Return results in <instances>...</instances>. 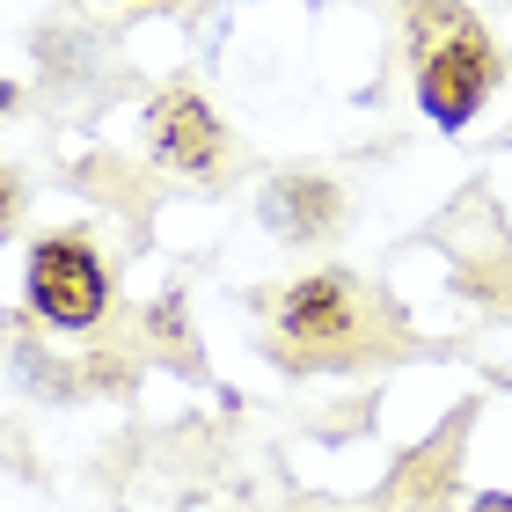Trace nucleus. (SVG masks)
<instances>
[{"label":"nucleus","mask_w":512,"mask_h":512,"mask_svg":"<svg viewBox=\"0 0 512 512\" xmlns=\"http://www.w3.org/2000/svg\"><path fill=\"white\" fill-rule=\"evenodd\" d=\"M491 81H498V44L461 8L425 15V30H417V110L454 132V125H469L483 110Z\"/></svg>","instance_id":"obj_1"},{"label":"nucleus","mask_w":512,"mask_h":512,"mask_svg":"<svg viewBox=\"0 0 512 512\" xmlns=\"http://www.w3.org/2000/svg\"><path fill=\"white\" fill-rule=\"evenodd\" d=\"M110 300V278H103V256L96 242L81 235H44L30 249V308L59 330H88Z\"/></svg>","instance_id":"obj_2"},{"label":"nucleus","mask_w":512,"mask_h":512,"mask_svg":"<svg viewBox=\"0 0 512 512\" xmlns=\"http://www.w3.org/2000/svg\"><path fill=\"white\" fill-rule=\"evenodd\" d=\"M147 147H154L161 169H176V176H213L220 154H227V132H220V118H213L205 96L169 88V96L147 110Z\"/></svg>","instance_id":"obj_3"},{"label":"nucleus","mask_w":512,"mask_h":512,"mask_svg":"<svg viewBox=\"0 0 512 512\" xmlns=\"http://www.w3.org/2000/svg\"><path fill=\"white\" fill-rule=\"evenodd\" d=\"M278 322H286L300 344H330V337L352 330V286H344L337 271L300 278V286L286 293V308H278Z\"/></svg>","instance_id":"obj_4"},{"label":"nucleus","mask_w":512,"mask_h":512,"mask_svg":"<svg viewBox=\"0 0 512 512\" xmlns=\"http://www.w3.org/2000/svg\"><path fill=\"white\" fill-rule=\"evenodd\" d=\"M8 213H15V183L0 176V220H8Z\"/></svg>","instance_id":"obj_5"}]
</instances>
